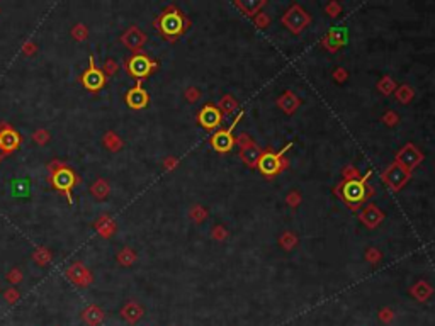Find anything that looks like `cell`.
<instances>
[{
  "mask_svg": "<svg viewBox=\"0 0 435 326\" xmlns=\"http://www.w3.org/2000/svg\"><path fill=\"white\" fill-rule=\"evenodd\" d=\"M48 182L56 192L63 194L68 199V204H74V195L71 190L75 189V185L80 184V177L71 170L68 165L60 162V160H51L48 163Z\"/></svg>",
  "mask_w": 435,
  "mask_h": 326,
  "instance_id": "1",
  "label": "cell"
},
{
  "mask_svg": "<svg viewBox=\"0 0 435 326\" xmlns=\"http://www.w3.org/2000/svg\"><path fill=\"white\" fill-rule=\"evenodd\" d=\"M362 195H364V185H362L360 182H349L345 187V197L349 200H354V203H357V200L362 199Z\"/></svg>",
  "mask_w": 435,
  "mask_h": 326,
  "instance_id": "19",
  "label": "cell"
},
{
  "mask_svg": "<svg viewBox=\"0 0 435 326\" xmlns=\"http://www.w3.org/2000/svg\"><path fill=\"white\" fill-rule=\"evenodd\" d=\"M199 121L206 128H213L218 124V121H220V114H218V111L213 107H204L203 112L199 114Z\"/></svg>",
  "mask_w": 435,
  "mask_h": 326,
  "instance_id": "16",
  "label": "cell"
},
{
  "mask_svg": "<svg viewBox=\"0 0 435 326\" xmlns=\"http://www.w3.org/2000/svg\"><path fill=\"white\" fill-rule=\"evenodd\" d=\"M90 194L92 197L97 200H104L111 195V184L106 179H97L94 184L90 185Z\"/></svg>",
  "mask_w": 435,
  "mask_h": 326,
  "instance_id": "12",
  "label": "cell"
},
{
  "mask_svg": "<svg viewBox=\"0 0 435 326\" xmlns=\"http://www.w3.org/2000/svg\"><path fill=\"white\" fill-rule=\"evenodd\" d=\"M36 51H38V44L34 41H26L22 44V55L24 56H34Z\"/></svg>",
  "mask_w": 435,
  "mask_h": 326,
  "instance_id": "29",
  "label": "cell"
},
{
  "mask_svg": "<svg viewBox=\"0 0 435 326\" xmlns=\"http://www.w3.org/2000/svg\"><path fill=\"white\" fill-rule=\"evenodd\" d=\"M124 101H126V104L131 109H143V107L148 106L150 97L147 94V90H144L141 87V80H138L136 85H134L131 90L126 92V95H124Z\"/></svg>",
  "mask_w": 435,
  "mask_h": 326,
  "instance_id": "8",
  "label": "cell"
},
{
  "mask_svg": "<svg viewBox=\"0 0 435 326\" xmlns=\"http://www.w3.org/2000/svg\"><path fill=\"white\" fill-rule=\"evenodd\" d=\"M158 66V63L155 60H152L147 53H136L124 61V68H126L128 75L133 77L136 80H143L147 79L150 73H153L155 68Z\"/></svg>",
  "mask_w": 435,
  "mask_h": 326,
  "instance_id": "3",
  "label": "cell"
},
{
  "mask_svg": "<svg viewBox=\"0 0 435 326\" xmlns=\"http://www.w3.org/2000/svg\"><path fill=\"white\" fill-rule=\"evenodd\" d=\"M306 15H304V12L299 7H294L293 10H289V14L286 15V24L289 26L291 29L294 31H299L304 26V22H306Z\"/></svg>",
  "mask_w": 435,
  "mask_h": 326,
  "instance_id": "13",
  "label": "cell"
},
{
  "mask_svg": "<svg viewBox=\"0 0 435 326\" xmlns=\"http://www.w3.org/2000/svg\"><path fill=\"white\" fill-rule=\"evenodd\" d=\"M65 277L70 282H74L77 287H89L94 282V275L89 270V267L82 262H74L70 267L65 268Z\"/></svg>",
  "mask_w": 435,
  "mask_h": 326,
  "instance_id": "6",
  "label": "cell"
},
{
  "mask_svg": "<svg viewBox=\"0 0 435 326\" xmlns=\"http://www.w3.org/2000/svg\"><path fill=\"white\" fill-rule=\"evenodd\" d=\"M33 260H34L36 265L46 267V265H50L51 260H53V253L50 252V248L39 245V246L34 248V252H33Z\"/></svg>",
  "mask_w": 435,
  "mask_h": 326,
  "instance_id": "15",
  "label": "cell"
},
{
  "mask_svg": "<svg viewBox=\"0 0 435 326\" xmlns=\"http://www.w3.org/2000/svg\"><path fill=\"white\" fill-rule=\"evenodd\" d=\"M4 299L9 304H15L20 299V294H19L17 289L12 286V287H9V289H5V291H4Z\"/></svg>",
  "mask_w": 435,
  "mask_h": 326,
  "instance_id": "28",
  "label": "cell"
},
{
  "mask_svg": "<svg viewBox=\"0 0 435 326\" xmlns=\"http://www.w3.org/2000/svg\"><path fill=\"white\" fill-rule=\"evenodd\" d=\"M121 41L126 48H129L134 55H136V53H141L143 44L147 43V34H144L138 26H129V28L121 34Z\"/></svg>",
  "mask_w": 435,
  "mask_h": 326,
  "instance_id": "7",
  "label": "cell"
},
{
  "mask_svg": "<svg viewBox=\"0 0 435 326\" xmlns=\"http://www.w3.org/2000/svg\"><path fill=\"white\" fill-rule=\"evenodd\" d=\"M2 158H4V157H2V155H0V160H2Z\"/></svg>",
  "mask_w": 435,
  "mask_h": 326,
  "instance_id": "30",
  "label": "cell"
},
{
  "mask_svg": "<svg viewBox=\"0 0 435 326\" xmlns=\"http://www.w3.org/2000/svg\"><path fill=\"white\" fill-rule=\"evenodd\" d=\"M184 26H185V20L182 17V14H180L175 7H168L167 10H163V14H160L157 20H155V28H158V31L167 39L177 38V36L185 29Z\"/></svg>",
  "mask_w": 435,
  "mask_h": 326,
  "instance_id": "2",
  "label": "cell"
},
{
  "mask_svg": "<svg viewBox=\"0 0 435 326\" xmlns=\"http://www.w3.org/2000/svg\"><path fill=\"white\" fill-rule=\"evenodd\" d=\"M104 309H102L101 306H97V304H90V306H87L84 311H82V319H84V323H87L89 326H99L102 321H104Z\"/></svg>",
  "mask_w": 435,
  "mask_h": 326,
  "instance_id": "10",
  "label": "cell"
},
{
  "mask_svg": "<svg viewBox=\"0 0 435 326\" xmlns=\"http://www.w3.org/2000/svg\"><path fill=\"white\" fill-rule=\"evenodd\" d=\"M405 170H403L400 165H395V167L390 168V172L386 173V180L390 182L393 187H398V185H401L403 182H405Z\"/></svg>",
  "mask_w": 435,
  "mask_h": 326,
  "instance_id": "17",
  "label": "cell"
},
{
  "mask_svg": "<svg viewBox=\"0 0 435 326\" xmlns=\"http://www.w3.org/2000/svg\"><path fill=\"white\" fill-rule=\"evenodd\" d=\"M5 279H7V282L10 284V286H17V284L22 282V270L20 268H12V270L7 272V275H5Z\"/></svg>",
  "mask_w": 435,
  "mask_h": 326,
  "instance_id": "27",
  "label": "cell"
},
{
  "mask_svg": "<svg viewBox=\"0 0 435 326\" xmlns=\"http://www.w3.org/2000/svg\"><path fill=\"white\" fill-rule=\"evenodd\" d=\"M102 71H104V75H106V79L107 77H114L117 73V70H119V63L114 58H106V61H104V65H102V68H101Z\"/></svg>",
  "mask_w": 435,
  "mask_h": 326,
  "instance_id": "26",
  "label": "cell"
},
{
  "mask_svg": "<svg viewBox=\"0 0 435 326\" xmlns=\"http://www.w3.org/2000/svg\"><path fill=\"white\" fill-rule=\"evenodd\" d=\"M50 139H51V133L48 131V129H36V131L33 133V141L36 144H39V146L48 144Z\"/></svg>",
  "mask_w": 435,
  "mask_h": 326,
  "instance_id": "25",
  "label": "cell"
},
{
  "mask_svg": "<svg viewBox=\"0 0 435 326\" xmlns=\"http://www.w3.org/2000/svg\"><path fill=\"white\" fill-rule=\"evenodd\" d=\"M71 38H74L75 41H87V38H89V28H87L85 24H75L74 28H71L70 31Z\"/></svg>",
  "mask_w": 435,
  "mask_h": 326,
  "instance_id": "24",
  "label": "cell"
},
{
  "mask_svg": "<svg viewBox=\"0 0 435 326\" xmlns=\"http://www.w3.org/2000/svg\"><path fill=\"white\" fill-rule=\"evenodd\" d=\"M213 144H214L216 149H220V152H223V149H228V148L231 146V136H230V133H225V131L218 133L216 136L213 138Z\"/></svg>",
  "mask_w": 435,
  "mask_h": 326,
  "instance_id": "22",
  "label": "cell"
},
{
  "mask_svg": "<svg viewBox=\"0 0 435 326\" xmlns=\"http://www.w3.org/2000/svg\"><path fill=\"white\" fill-rule=\"evenodd\" d=\"M102 144H104V148L109 149V152L117 153L119 149H123L124 141L116 131H107L104 136H102Z\"/></svg>",
  "mask_w": 435,
  "mask_h": 326,
  "instance_id": "14",
  "label": "cell"
},
{
  "mask_svg": "<svg viewBox=\"0 0 435 326\" xmlns=\"http://www.w3.org/2000/svg\"><path fill=\"white\" fill-rule=\"evenodd\" d=\"M141 316H143V308L134 301H129L121 308V318H124L128 323H131V324L139 321Z\"/></svg>",
  "mask_w": 435,
  "mask_h": 326,
  "instance_id": "11",
  "label": "cell"
},
{
  "mask_svg": "<svg viewBox=\"0 0 435 326\" xmlns=\"http://www.w3.org/2000/svg\"><path fill=\"white\" fill-rule=\"evenodd\" d=\"M418 160H420V153H418L415 148H406L405 152L400 155V162L403 165H408V167H413V165H417Z\"/></svg>",
  "mask_w": 435,
  "mask_h": 326,
  "instance_id": "21",
  "label": "cell"
},
{
  "mask_svg": "<svg viewBox=\"0 0 435 326\" xmlns=\"http://www.w3.org/2000/svg\"><path fill=\"white\" fill-rule=\"evenodd\" d=\"M116 258H117V263H119V265H123V267H131L133 263L136 262L138 255H136V252H134V250H131L129 246H126V248H123V250L117 253Z\"/></svg>",
  "mask_w": 435,
  "mask_h": 326,
  "instance_id": "20",
  "label": "cell"
},
{
  "mask_svg": "<svg viewBox=\"0 0 435 326\" xmlns=\"http://www.w3.org/2000/svg\"><path fill=\"white\" fill-rule=\"evenodd\" d=\"M277 167H279V163H277V158L274 157V155H265V157H262V160H260L262 172L274 173L277 170Z\"/></svg>",
  "mask_w": 435,
  "mask_h": 326,
  "instance_id": "23",
  "label": "cell"
},
{
  "mask_svg": "<svg viewBox=\"0 0 435 326\" xmlns=\"http://www.w3.org/2000/svg\"><path fill=\"white\" fill-rule=\"evenodd\" d=\"M94 228H95L97 235L102 236V238H106V240L112 238L114 235H116V231H117L116 221H114L109 214H101L99 217H97V221L94 222Z\"/></svg>",
  "mask_w": 435,
  "mask_h": 326,
  "instance_id": "9",
  "label": "cell"
},
{
  "mask_svg": "<svg viewBox=\"0 0 435 326\" xmlns=\"http://www.w3.org/2000/svg\"><path fill=\"white\" fill-rule=\"evenodd\" d=\"M80 82L89 92H99L102 87L106 85V75H104V71L95 65L94 55L89 56V66H87V70L82 73Z\"/></svg>",
  "mask_w": 435,
  "mask_h": 326,
  "instance_id": "4",
  "label": "cell"
},
{
  "mask_svg": "<svg viewBox=\"0 0 435 326\" xmlns=\"http://www.w3.org/2000/svg\"><path fill=\"white\" fill-rule=\"evenodd\" d=\"M20 143H22V136L17 129H14V126H10L9 122H0V155L7 157L14 153L15 149H19Z\"/></svg>",
  "mask_w": 435,
  "mask_h": 326,
  "instance_id": "5",
  "label": "cell"
},
{
  "mask_svg": "<svg viewBox=\"0 0 435 326\" xmlns=\"http://www.w3.org/2000/svg\"><path fill=\"white\" fill-rule=\"evenodd\" d=\"M31 184L28 179H15L12 180V195L14 197H29Z\"/></svg>",
  "mask_w": 435,
  "mask_h": 326,
  "instance_id": "18",
  "label": "cell"
}]
</instances>
